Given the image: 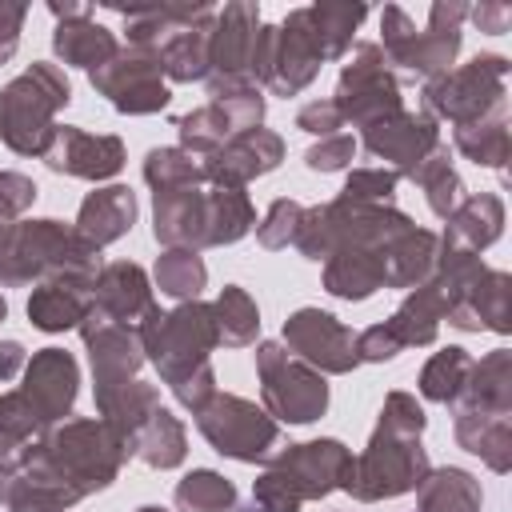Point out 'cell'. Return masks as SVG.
Listing matches in <instances>:
<instances>
[{
    "mask_svg": "<svg viewBox=\"0 0 512 512\" xmlns=\"http://www.w3.org/2000/svg\"><path fill=\"white\" fill-rule=\"evenodd\" d=\"M508 68L512 64L500 52H476L468 64L420 84V104L432 120H448L452 128L508 112Z\"/></svg>",
    "mask_w": 512,
    "mask_h": 512,
    "instance_id": "obj_8",
    "label": "cell"
},
{
    "mask_svg": "<svg viewBox=\"0 0 512 512\" xmlns=\"http://www.w3.org/2000/svg\"><path fill=\"white\" fill-rule=\"evenodd\" d=\"M436 256H440V236L412 224L404 236H396L384 248V288H404L408 292V288L424 284L436 268Z\"/></svg>",
    "mask_w": 512,
    "mask_h": 512,
    "instance_id": "obj_32",
    "label": "cell"
},
{
    "mask_svg": "<svg viewBox=\"0 0 512 512\" xmlns=\"http://www.w3.org/2000/svg\"><path fill=\"white\" fill-rule=\"evenodd\" d=\"M452 436L464 452L480 456L496 476H504L512 468V416L452 412Z\"/></svg>",
    "mask_w": 512,
    "mask_h": 512,
    "instance_id": "obj_33",
    "label": "cell"
},
{
    "mask_svg": "<svg viewBox=\"0 0 512 512\" xmlns=\"http://www.w3.org/2000/svg\"><path fill=\"white\" fill-rule=\"evenodd\" d=\"M504 236V200L496 192H472L456 204V212L444 220L440 244L460 252H484Z\"/></svg>",
    "mask_w": 512,
    "mask_h": 512,
    "instance_id": "obj_28",
    "label": "cell"
},
{
    "mask_svg": "<svg viewBox=\"0 0 512 512\" xmlns=\"http://www.w3.org/2000/svg\"><path fill=\"white\" fill-rule=\"evenodd\" d=\"M120 16H124V36L132 48H148V52H160L176 32L208 20L216 8L212 4H140V8H120L112 4Z\"/></svg>",
    "mask_w": 512,
    "mask_h": 512,
    "instance_id": "obj_27",
    "label": "cell"
},
{
    "mask_svg": "<svg viewBox=\"0 0 512 512\" xmlns=\"http://www.w3.org/2000/svg\"><path fill=\"white\" fill-rule=\"evenodd\" d=\"M76 332H80L88 364H92V392H108L124 380H136L140 368L148 364L136 328H124V324L100 316L96 308H88V316L80 320Z\"/></svg>",
    "mask_w": 512,
    "mask_h": 512,
    "instance_id": "obj_18",
    "label": "cell"
},
{
    "mask_svg": "<svg viewBox=\"0 0 512 512\" xmlns=\"http://www.w3.org/2000/svg\"><path fill=\"white\" fill-rule=\"evenodd\" d=\"M136 224V192L128 184H100L92 188L80 208H76V220L72 228L92 244V248H108L116 240H124Z\"/></svg>",
    "mask_w": 512,
    "mask_h": 512,
    "instance_id": "obj_24",
    "label": "cell"
},
{
    "mask_svg": "<svg viewBox=\"0 0 512 512\" xmlns=\"http://www.w3.org/2000/svg\"><path fill=\"white\" fill-rule=\"evenodd\" d=\"M452 148L472 160L476 168H496L504 176L508 152H512V136H508V112H492L484 120L472 124H456L452 128Z\"/></svg>",
    "mask_w": 512,
    "mask_h": 512,
    "instance_id": "obj_36",
    "label": "cell"
},
{
    "mask_svg": "<svg viewBox=\"0 0 512 512\" xmlns=\"http://www.w3.org/2000/svg\"><path fill=\"white\" fill-rule=\"evenodd\" d=\"M484 488L468 468L444 464L428 468V476L416 488V512H480Z\"/></svg>",
    "mask_w": 512,
    "mask_h": 512,
    "instance_id": "obj_34",
    "label": "cell"
},
{
    "mask_svg": "<svg viewBox=\"0 0 512 512\" xmlns=\"http://www.w3.org/2000/svg\"><path fill=\"white\" fill-rule=\"evenodd\" d=\"M468 368H472L468 348L448 344V348H440V352H432V356L424 360V368H420V376H416V392H420L428 404H444V408H448V404L456 400V392L464 388Z\"/></svg>",
    "mask_w": 512,
    "mask_h": 512,
    "instance_id": "obj_44",
    "label": "cell"
},
{
    "mask_svg": "<svg viewBox=\"0 0 512 512\" xmlns=\"http://www.w3.org/2000/svg\"><path fill=\"white\" fill-rule=\"evenodd\" d=\"M464 20L468 4L464 0H436L428 8V24L416 28V20L400 4H384L380 12V52L396 80H436L444 76L464 44Z\"/></svg>",
    "mask_w": 512,
    "mask_h": 512,
    "instance_id": "obj_4",
    "label": "cell"
},
{
    "mask_svg": "<svg viewBox=\"0 0 512 512\" xmlns=\"http://www.w3.org/2000/svg\"><path fill=\"white\" fill-rule=\"evenodd\" d=\"M408 180L424 192L428 212H432L436 220H448V216L456 212V204L468 196V192H464L460 172L452 168V152H448V144H440L432 156H424V160L412 168V176H408Z\"/></svg>",
    "mask_w": 512,
    "mask_h": 512,
    "instance_id": "obj_39",
    "label": "cell"
},
{
    "mask_svg": "<svg viewBox=\"0 0 512 512\" xmlns=\"http://www.w3.org/2000/svg\"><path fill=\"white\" fill-rule=\"evenodd\" d=\"M376 424L388 428V432H400V436H424L428 416H424V404H420L412 392L392 388V392L384 396V404H380V420H376Z\"/></svg>",
    "mask_w": 512,
    "mask_h": 512,
    "instance_id": "obj_50",
    "label": "cell"
},
{
    "mask_svg": "<svg viewBox=\"0 0 512 512\" xmlns=\"http://www.w3.org/2000/svg\"><path fill=\"white\" fill-rule=\"evenodd\" d=\"M44 432H48L44 420L36 416V408L20 388L0 392V460H16V452Z\"/></svg>",
    "mask_w": 512,
    "mask_h": 512,
    "instance_id": "obj_47",
    "label": "cell"
},
{
    "mask_svg": "<svg viewBox=\"0 0 512 512\" xmlns=\"http://www.w3.org/2000/svg\"><path fill=\"white\" fill-rule=\"evenodd\" d=\"M24 384L20 392L28 396V404L36 408V416L44 420V428L60 424L72 416L76 396H80V364L72 352L64 348H40L28 356L24 364Z\"/></svg>",
    "mask_w": 512,
    "mask_h": 512,
    "instance_id": "obj_20",
    "label": "cell"
},
{
    "mask_svg": "<svg viewBox=\"0 0 512 512\" xmlns=\"http://www.w3.org/2000/svg\"><path fill=\"white\" fill-rule=\"evenodd\" d=\"M432 460L428 448L420 444V436H400L388 428H372L364 452L352 456L348 476L340 484V492H348L360 504H380V500H396L420 488V480L428 476Z\"/></svg>",
    "mask_w": 512,
    "mask_h": 512,
    "instance_id": "obj_7",
    "label": "cell"
},
{
    "mask_svg": "<svg viewBox=\"0 0 512 512\" xmlns=\"http://www.w3.org/2000/svg\"><path fill=\"white\" fill-rule=\"evenodd\" d=\"M324 68L320 40L308 24V8H292L280 24H260L252 52V84L272 96H300Z\"/></svg>",
    "mask_w": 512,
    "mask_h": 512,
    "instance_id": "obj_9",
    "label": "cell"
},
{
    "mask_svg": "<svg viewBox=\"0 0 512 512\" xmlns=\"http://www.w3.org/2000/svg\"><path fill=\"white\" fill-rule=\"evenodd\" d=\"M144 184L152 192H168V188H200L204 184V168L196 156H188L180 144H160L144 152Z\"/></svg>",
    "mask_w": 512,
    "mask_h": 512,
    "instance_id": "obj_46",
    "label": "cell"
},
{
    "mask_svg": "<svg viewBox=\"0 0 512 512\" xmlns=\"http://www.w3.org/2000/svg\"><path fill=\"white\" fill-rule=\"evenodd\" d=\"M352 156H356V140H352L348 132H336V136H324V140L308 144V152H304V168L328 176V172H344V168H352Z\"/></svg>",
    "mask_w": 512,
    "mask_h": 512,
    "instance_id": "obj_52",
    "label": "cell"
},
{
    "mask_svg": "<svg viewBox=\"0 0 512 512\" xmlns=\"http://www.w3.org/2000/svg\"><path fill=\"white\" fill-rule=\"evenodd\" d=\"M56 176H72V180H112L128 152H124V140L112 136V132H88V128H76V124H56L52 132V144L44 148L40 156Z\"/></svg>",
    "mask_w": 512,
    "mask_h": 512,
    "instance_id": "obj_17",
    "label": "cell"
},
{
    "mask_svg": "<svg viewBox=\"0 0 512 512\" xmlns=\"http://www.w3.org/2000/svg\"><path fill=\"white\" fill-rule=\"evenodd\" d=\"M152 240L160 248H208V200L200 188L152 192Z\"/></svg>",
    "mask_w": 512,
    "mask_h": 512,
    "instance_id": "obj_22",
    "label": "cell"
},
{
    "mask_svg": "<svg viewBox=\"0 0 512 512\" xmlns=\"http://www.w3.org/2000/svg\"><path fill=\"white\" fill-rule=\"evenodd\" d=\"M28 364V348L20 340H0V380H16Z\"/></svg>",
    "mask_w": 512,
    "mask_h": 512,
    "instance_id": "obj_58",
    "label": "cell"
},
{
    "mask_svg": "<svg viewBox=\"0 0 512 512\" xmlns=\"http://www.w3.org/2000/svg\"><path fill=\"white\" fill-rule=\"evenodd\" d=\"M152 276L136 260H108L92 280V308L124 328H140V320L156 308Z\"/></svg>",
    "mask_w": 512,
    "mask_h": 512,
    "instance_id": "obj_21",
    "label": "cell"
},
{
    "mask_svg": "<svg viewBox=\"0 0 512 512\" xmlns=\"http://www.w3.org/2000/svg\"><path fill=\"white\" fill-rule=\"evenodd\" d=\"M172 124H176L180 148H184L188 156H196V160L212 156V152L232 136V124H228V116H224V108H220L216 100H208V104H200V108L176 116Z\"/></svg>",
    "mask_w": 512,
    "mask_h": 512,
    "instance_id": "obj_45",
    "label": "cell"
},
{
    "mask_svg": "<svg viewBox=\"0 0 512 512\" xmlns=\"http://www.w3.org/2000/svg\"><path fill=\"white\" fill-rule=\"evenodd\" d=\"M216 392H220V388H216V368H212V364H204L200 372H192V376H184V380H176V384H172L176 404H180L184 412H192V416H196V412H200Z\"/></svg>",
    "mask_w": 512,
    "mask_h": 512,
    "instance_id": "obj_55",
    "label": "cell"
},
{
    "mask_svg": "<svg viewBox=\"0 0 512 512\" xmlns=\"http://www.w3.org/2000/svg\"><path fill=\"white\" fill-rule=\"evenodd\" d=\"M300 212H304V204H300V200H292V196H276V200L268 204L264 220L256 224V240H260V248H268V252L288 248V244H292V236H296Z\"/></svg>",
    "mask_w": 512,
    "mask_h": 512,
    "instance_id": "obj_48",
    "label": "cell"
},
{
    "mask_svg": "<svg viewBox=\"0 0 512 512\" xmlns=\"http://www.w3.org/2000/svg\"><path fill=\"white\" fill-rule=\"evenodd\" d=\"M0 464H4V460H0Z\"/></svg>",
    "mask_w": 512,
    "mask_h": 512,
    "instance_id": "obj_62",
    "label": "cell"
},
{
    "mask_svg": "<svg viewBox=\"0 0 512 512\" xmlns=\"http://www.w3.org/2000/svg\"><path fill=\"white\" fill-rule=\"evenodd\" d=\"M460 332H512V276L504 268H484V276L468 288L460 304L448 308L444 316Z\"/></svg>",
    "mask_w": 512,
    "mask_h": 512,
    "instance_id": "obj_23",
    "label": "cell"
},
{
    "mask_svg": "<svg viewBox=\"0 0 512 512\" xmlns=\"http://www.w3.org/2000/svg\"><path fill=\"white\" fill-rule=\"evenodd\" d=\"M332 100H336L344 124H352V128H368V124L404 108L400 80H396V72L388 68L384 52L372 40H360V44L348 48Z\"/></svg>",
    "mask_w": 512,
    "mask_h": 512,
    "instance_id": "obj_12",
    "label": "cell"
},
{
    "mask_svg": "<svg viewBox=\"0 0 512 512\" xmlns=\"http://www.w3.org/2000/svg\"><path fill=\"white\" fill-rule=\"evenodd\" d=\"M48 12L56 16V24L60 20H80V16H92V4H76V0H48Z\"/></svg>",
    "mask_w": 512,
    "mask_h": 512,
    "instance_id": "obj_59",
    "label": "cell"
},
{
    "mask_svg": "<svg viewBox=\"0 0 512 512\" xmlns=\"http://www.w3.org/2000/svg\"><path fill=\"white\" fill-rule=\"evenodd\" d=\"M256 376H260V408L276 424H312L328 412V380L296 360L280 340L256 344Z\"/></svg>",
    "mask_w": 512,
    "mask_h": 512,
    "instance_id": "obj_10",
    "label": "cell"
},
{
    "mask_svg": "<svg viewBox=\"0 0 512 512\" xmlns=\"http://www.w3.org/2000/svg\"><path fill=\"white\" fill-rule=\"evenodd\" d=\"M216 16V12H212ZM212 16L176 32L156 56H160V72L172 84H192V80H208V40H212Z\"/></svg>",
    "mask_w": 512,
    "mask_h": 512,
    "instance_id": "obj_38",
    "label": "cell"
},
{
    "mask_svg": "<svg viewBox=\"0 0 512 512\" xmlns=\"http://www.w3.org/2000/svg\"><path fill=\"white\" fill-rule=\"evenodd\" d=\"M212 320H216V332H220L224 348H248L260 336V308H256L252 292L240 288V284H224L216 292Z\"/></svg>",
    "mask_w": 512,
    "mask_h": 512,
    "instance_id": "obj_41",
    "label": "cell"
},
{
    "mask_svg": "<svg viewBox=\"0 0 512 512\" xmlns=\"http://www.w3.org/2000/svg\"><path fill=\"white\" fill-rule=\"evenodd\" d=\"M96 272L100 248H92L72 224L56 216L16 220L0 236V288H24L60 276L96 280Z\"/></svg>",
    "mask_w": 512,
    "mask_h": 512,
    "instance_id": "obj_3",
    "label": "cell"
},
{
    "mask_svg": "<svg viewBox=\"0 0 512 512\" xmlns=\"http://www.w3.org/2000/svg\"><path fill=\"white\" fill-rule=\"evenodd\" d=\"M468 16H472V24L480 32H492V36L508 32V24H512V8L508 4H476V8H468Z\"/></svg>",
    "mask_w": 512,
    "mask_h": 512,
    "instance_id": "obj_57",
    "label": "cell"
},
{
    "mask_svg": "<svg viewBox=\"0 0 512 512\" xmlns=\"http://www.w3.org/2000/svg\"><path fill=\"white\" fill-rule=\"evenodd\" d=\"M16 456L32 460L52 480H60L76 500H84L116 484L128 460V444L100 416H68L52 424L44 436H36L32 444H24Z\"/></svg>",
    "mask_w": 512,
    "mask_h": 512,
    "instance_id": "obj_1",
    "label": "cell"
},
{
    "mask_svg": "<svg viewBox=\"0 0 512 512\" xmlns=\"http://www.w3.org/2000/svg\"><path fill=\"white\" fill-rule=\"evenodd\" d=\"M280 344L304 360L308 368H316L320 376H348L352 368H360L356 360V332L336 320L324 308H296L288 312L284 328H280Z\"/></svg>",
    "mask_w": 512,
    "mask_h": 512,
    "instance_id": "obj_15",
    "label": "cell"
},
{
    "mask_svg": "<svg viewBox=\"0 0 512 512\" xmlns=\"http://www.w3.org/2000/svg\"><path fill=\"white\" fill-rule=\"evenodd\" d=\"M40 188L32 176L24 172H12V168H0V228L16 224L32 204H36Z\"/></svg>",
    "mask_w": 512,
    "mask_h": 512,
    "instance_id": "obj_51",
    "label": "cell"
},
{
    "mask_svg": "<svg viewBox=\"0 0 512 512\" xmlns=\"http://www.w3.org/2000/svg\"><path fill=\"white\" fill-rule=\"evenodd\" d=\"M88 84L120 116H152L172 104V88L160 72V56L148 48H132V44H120L108 64L92 68Z\"/></svg>",
    "mask_w": 512,
    "mask_h": 512,
    "instance_id": "obj_13",
    "label": "cell"
},
{
    "mask_svg": "<svg viewBox=\"0 0 512 512\" xmlns=\"http://www.w3.org/2000/svg\"><path fill=\"white\" fill-rule=\"evenodd\" d=\"M396 184H400V176L380 168V164L376 168H352L344 188H340V196L352 200V204H392L396 200Z\"/></svg>",
    "mask_w": 512,
    "mask_h": 512,
    "instance_id": "obj_49",
    "label": "cell"
},
{
    "mask_svg": "<svg viewBox=\"0 0 512 512\" xmlns=\"http://www.w3.org/2000/svg\"><path fill=\"white\" fill-rule=\"evenodd\" d=\"M284 136L272 132V128H248V132H236L228 136L212 156L200 160L204 168V184H216V188H244L248 180L256 176H268L284 164Z\"/></svg>",
    "mask_w": 512,
    "mask_h": 512,
    "instance_id": "obj_19",
    "label": "cell"
},
{
    "mask_svg": "<svg viewBox=\"0 0 512 512\" xmlns=\"http://www.w3.org/2000/svg\"><path fill=\"white\" fill-rule=\"evenodd\" d=\"M364 20H368V8L364 4H308V24H312V32L320 40L324 64L348 56L352 36H356V28Z\"/></svg>",
    "mask_w": 512,
    "mask_h": 512,
    "instance_id": "obj_43",
    "label": "cell"
},
{
    "mask_svg": "<svg viewBox=\"0 0 512 512\" xmlns=\"http://www.w3.org/2000/svg\"><path fill=\"white\" fill-rule=\"evenodd\" d=\"M128 456L156 468V472H172L184 464L188 456V428L180 416H172L164 404L128 436Z\"/></svg>",
    "mask_w": 512,
    "mask_h": 512,
    "instance_id": "obj_30",
    "label": "cell"
},
{
    "mask_svg": "<svg viewBox=\"0 0 512 512\" xmlns=\"http://www.w3.org/2000/svg\"><path fill=\"white\" fill-rule=\"evenodd\" d=\"M92 396H96V416L104 424H112L124 436V444L160 408V388L148 384V380H140V376L136 380H124V384H116L108 392H92Z\"/></svg>",
    "mask_w": 512,
    "mask_h": 512,
    "instance_id": "obj_35",
    "label": "cell"
},
{
    "mask_svg": "<svg viewBox=\"0 0 512 512\" xmlns=\"http://www.w3.org/2000/svg\"><path fill=\"white\" fill-rule=\"evenodd\" d=\"M296 128L308 132V136H316V140H324V136H336L344 128V116H340V108H336L332 96H320V100H308L296 112Z\"/></svg>",
    "mask_w": 512,
    "mask_h": 512,
    "instance_id": "obj_53",
    "label": "cell"
},
{
    "mask_svg": "<svg viewBox=\"0 0 512 512\" xmlns=\"http://www.w3.org/2000/svg\"><path fill=\"white\" fill-rule=\"evenodd\" d=\"M196 428L212 452L236 464H264L280 448V424L256 404L236 392H216L200 412Z\"/></svg>",
    "mask_w": 512,
    "mask_h": 512,
    "instance_id": "obj_11",
    "label": "cell"
},
{
    "mask_svg": "<svg viewBox=\"0 0 512 512\" xmlns=\"http://www.w3.org/2000/svg\"><path fill=\"white\" fill-rule=\"evenodd\" d=\"M116 48H120L116 32L104 28V24H96L92 16L60 20V24L52 28V52H56V60H60L64 68H84V72H92V68L108 64V60L116 56Z\"/></svg>",
    "mask_w": 512,
    "mask_h": 512,
    "instance_id": "obj_31",
    "label": "cell"
},
{
    "mask_svg": "<svg viewBox=\"0 0 512 512\" xmlns=\"http://www.w3.org/2000/svg\"><path fill=\"white\" fill-rule=\"evenodd\" d=\"M88 308H92V280H84V276H60V280L32 284V296L24 304L28 324L48 336L80 328Z\"/></svg>",
    "mask_w": 512,
    "mask_h": 512,
    "instance_id": "obj_26",
    "label": "cell"
},
{
    "mask_svg": "<svg viewBox=\"0 0 512 512\" xmlns=\"http://www.w3.org/2000/svg\"><path fill=\"white\" fill-rule=\"evenodd\" d=\"M136 512H168V508H160V504H140Z\"/></svg>",
    "mask_w": 512,
    "mask_h": 512,
    "instance_id": "obj_60",
    "label": "cell"
},
{
    "mask_svg": "<svg viewBox=\"0 0 512 512\" xmlns=\"http://www.w3.org/2000/svg\"><path fill=\"white\" fill-rule=\"evenodd\" d=\"M204 200H208V248L236 244L256 228V208H252V196L244 188L208 184Z\"/></svg>",
    "mask_w": 512,
    "mask_h": 512,
    "instance_id": "obj_37",
    "label": "cell"
},
{
    "mask_svg": "<svg viewBox=\"0 0 512 512\" xmlns=\"http://www.w3.org/2000/svg\"><path fill=\"white\" fill-rule=\"evenodd\" d=\"M440 144H444L440 140V124L424 108L420 112L400 108V112H392V116L360 128V140H356V148H364L372 160H380V168L396 172L400 180H408L412 168L424 156H432Z\"/></svg>",
    "mask_w": 512,
    "mask_h": 512,
    "instance_id": "obj_16",
    "label": "cell"
},
{
    "mask_svg": "<svg viewBox=\"0 0 512 512\" xmlns=\"http://www.w3.org/2000/svg\"><path fill=\"white\" fill-rule=\"evenodd\" d=\"M208 284V264L200 252L192 248H160L156 264H152V288H160V296L176 300V304H188V300H200Z\"/></svg>",
    "mask_w": 512,
    "mask_h": 512,
    "instance_id": "obj_40",
    "label": "cell"
},
{
    "mask_svg": "<svg viewBox=\"0 0 512 512\" xmlns=\"http://www.w3.org/2000/svg\"><path fill=\"white\" fill-rule=\"evenodd\" d=\"M260 4L252 0H232L216 8L212 16V40H208V96L228 92V88H248L252 84V52L260 36Z\"/></svg>",
    "mask_w": 512,
    "mask_h": 512,
    "instance_id": "obj_14",
    "label": "cell"
},
{
    "mask_svg": "<svg viewBox=\"0 0 512 512\" xmlns=\"http://www.w3.org/2000/svg\"><path fill=\"white\" fill-rule=\"evenodd\" d=\"M140 348H144V360L160 372V380L172 388L176 380L200 372L204 364H212V352L220 348V332H216V320H212V304L204 300H188V304H176L168 312L152 308L140 328Z\"/></svg>",
    "mask_w": 512,
    "mask_h": 512,
    "instance_id": "obj_6",
    "label": "cell"
},
{
    "mask_svg": "<svg viewBox=\"0 0 512 512\" xmlns=\"http://www.w3.org/2000/svg\"><path fill=\"white\" fill-rule=\"evenodd\" d=\"M172 504H176V512H236L240 496H236V484L224 472L192 468V472H184L176 480Z\"/></svg>",
    "mask_w": 512,
    "mask_h": 512,
    "instance_id": "obj_42",
    "label": "cell"
},
{
    "mask_svg": "<svg viewBox=\"0 0 512 512\" xmlns=\"http://www.w3.org/2000/svg\"><path fill=\"white\" fill-rule=\"evenodd\" d=\"M404 348H400V340L392 336V328L380 320V324H372V328H364V332H356V360L360 364H388V360H396Z\"/></svg>",
    "mask_w": 512,
    "mask_h": 512,
    "instance_id": "obj_54",
    "label": "cell"
},
{
    "mask_svg": "<svg viewBox=\"0 0 512 512\" xmlns=\"http://www.w3.org/2000/svg\"><path fill=\"white\" fill-rule=\"evenodd\" d=\"M28 20V4L20 0H0V64H8L20 48V32Z\"/></svg>",
    "mask_w": 512,
    "mask_h": 512,
    "instance_id": "obj_56",
    "label": "cell"
},
{
    "mask_svg": "<svg viewBox=\"0 0 512 512\" xmlns=\"http://www.w3.org/2000/svg\"><path fill=\"white\" fill-rule=\"evenodd\" d=\"M324 292L348 304H360L384 288V252L376 248H336L324 260Z\"/></svg>",
    "mask_w": 512,
    "mask_h": 512,
    "instance_id": "obj_29",
    "label": "cell"
},
{
    "mask_svg": "<svg viewBox=\"0 0 512 512\" xmlns=\"http://www.w3.org/2000/svg\"><path fill=\"white\" fill-rule=\"evenodd\" d=\"M4 320H8V300L0 296V324H4Z\"/></svg>",
    "mask_w": 512,
    "mask_h": 512,
    "instance_id": "obj_61",
    "label": "cell"
},
{
    "mask_svg": "<svg viewBox=\"0 0 512 512\" xmlns=\"http://www.w3.org/2000/svg\"><path fill=\"white\" fill-rule=\"evenodd\" d=\"M72 104V84L60 64L32 60L0 88V144L16 156H44L56 132V112Z\"/></svg>",
    "mask_w": 512,
    "mask_h": 512,
    "instance_id": "obj_5",
    "label": "cell"
},
{
    "mask_svg": "<svg viewBox=\"0 0 512 512\" xmlns=\"http://www.w3.org/2000/svg\"><path fill=\"white\" fill-rule=\"evenodd\" d=\"M448 408L472 416H512V352L492 348L480 360H472L468 380Z\"/></svg>",
    "mask_w": 512,
    "mask_h": 512,
    "instance_id": "obj_25",
    "label": "cell"
},
{
    "mask_svg": "<svg viewBox=\"0 0 512 512\" xmlns=\"http://www.w3.org/2000/svg\"><path fill=\"white\" fill-rule=\"evenodd\" d=\"M348 464H352V448L336 436H316L276 448L264 460V472L252 480V500L236 512H300L304 504L340 492Z\"/></svg>",
    "mask_w": 512,
    "mask_h": 512,
    "instance_id": "obj_2",
    "label": "cell"
}]
</instances>
